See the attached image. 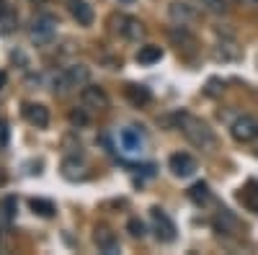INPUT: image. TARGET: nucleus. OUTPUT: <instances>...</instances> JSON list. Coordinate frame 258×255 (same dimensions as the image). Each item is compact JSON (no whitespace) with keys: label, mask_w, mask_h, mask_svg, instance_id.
Listing matches in <instances>:
<instances>
[{"label":"nucleus","mask_w":258,"mask_h":255,"mask_svg":"<svg viewBox=\"0 0 258 255\" xmlns=\"http://www.w3.org/2000/svg\"><path fill=\"white\" fill-rule=\"evenodd\" d=\"M168 165H170V170H173V176H178V178H188V176L197 173V160H194L188 152L170 155Z\"/></svg>","instance_id":"6"},{"label":"nucleus","mask_w":258,"mask_h":255,"mask_svg":"<svg viewBox=\"0 0 258 255\" xmlns=\"http://www.w3.org/2000/svg\"><path fill=\"white\" fill-rule=\"evenodd\" d=\"M16 24H18V16H16V11H8L6 6L0 8V34H8V31H13V29H16Z\"/></svg>","instance_id":"17"},{"label":"nucleus","mask_w":258,"mask_h":255,"mask_svg":"<svg viewBox=\"0 0 258 255\" xmlns=\"http://www.w3.org/2000/svg\"><path fill=\"white\" fill-rule=\"evenodd\" d=\"M121 3H132V0H121Z\"/></svg>","instance_id":"24"},{"label":"nucleus","mask_w":258,"mask_h":255,"mask_svg":"<svg viewBox=\"0 0 258 255\" xmlns=\"http://www.w3.org/2000/svg\"><path fill=\"white\" fill-rule=\"evenodd\" d=\"M129 232H132L135 237H145V224L140 219H129Z\"/></svg>","instance_id":"21"},{"label":"nucleus","mask_w":258,"mask_h":255,"mask_svg":"<svg viewBox=\"0 0 258 255\" xmlns=\"http://www.w3.org/2000/svg\"><path fill=\"white\" fill-rule=\"evenodd\" d=\"M119 144H121V150H124V152L137 155V152H142L145 139H142V134H140L137 129H121V134H119Z\"/></svg>","instance_id":"11"},{"label":"nucleus","mask_w":258,"mask_h":255,"mask_svg":"<svg viewBox=\"0 0 258 255\" xmlns=\"http://www.w3.org/2000/svg\"><path fill=\"white\" fill-rule=\"evenodd\" d=\"M8 137H11V126H8V121L3 119V121H0V147L8 144Z\"/></svg>","instance_id":"22"},{"label":"nucleus","mask_w":258,"mask_h":255,"mask_svg":"<svg viewBox=\"0 0 258 255\" xmlns=\"http://www.w3.org/2000/svg\"><path fill=\"white\" fill-rule=\"evenodd\" d=\"M188 199L197 204V206H202V204H207L209 199H212V194H209V186L204 183V181H199V183H194L191 188H188Z\"/></svg>","instance_id":"15"},{"label":"nucleus","mask_w":258,"mask_h":255,"mask_svg":"<svg viewBox=\"0 0 258 255\" xmlns=\"http://www.w3.org/2000/svg\"><path fill=\"white\" fill-rule=\"evenodd\" d=\"M119 21L124 24V26H119V29H121V34H124L126 39H140V36H142V24H140L137 18H119Z\"/></svg>","instance_id":"16"},{"label":"nucleus","mask_w":258,"mask_h":255,"mask_svg":"<svg viewBox=\"0 0 258 255\" xmlns=\"http://www.w3.org/2000/svg\"><path fill=\"white\" fill-rule=\"evenodd\" d=\"M124 96H126V101L132 103V106H147L150 103V91L145 88V85H126L124 88Z\"/></svg>","instance_id":"12"},{"label":"nucleus","mask_w":258,"mask_h":255,"mask_svg":"<svg viewBox=\"0 0 258 255\" xmlns=\"http://www.w3.org/2000/svg\"><path fill=\"white\" fill-rule=\"evenodd\" d=\"M183 134L197 144V147H212L214 144V137H212V132H209V126L204 124V121H199V119H191V116H183Z\"/></svg>","instance_id":"1"},{"label":"nucleus","mask_w":258,"mask_h":255,"mask_svg":"<svg viewBox=\"0 0 258 255\" xmlns=\"http://www.w3.org/2000/svg\"><path fill=\"white\" fill-rule=\"evenodd\" d=\"M232 137L238 139V142H253L258 139V119L253 116H240L238 121L232 124Z\"/></svg>","instance_id":"5"},{"label":"nucleus","mask_w":258,"mask_h":255,"mask_svg":"<svg viewBox=\"0 0 258 255\" xmlns=\"http://www.w3.org/2000/svg\"><path fill=\"white\" fill-rule=\"evenodd\" d=\"M31 3H47V0H31Z\"/></svg>","instance_id":"23"},{"label":"nucleus","mask_w":258,"mask_h":255,"mask_svg":"<svg viewBox=\"0 0 258 255\" xmlns=\"http://www.w3.org/2000/svg\"><path fill=\"white\" fill-rule=\"evenodd\" d=\"M70 16L78 21L80 26H91V24H93V18H96L93 6H91V3H85V0H70Z\"/></svg>","instance_id":"10"},{"label":"nucleus","mask_w":258,"mask_h":255,"mask_svg":"<svg viewBox=\"0 0 258 255\" xmlns=\"http://www.w3.org/2000/svg\"><path fill=\"white\" fill-rule=\"evenodd\" d=\"M240 201H243L245 209H250V211H255V214H258V183H255V181H250V183L240 191Z\"/></svg>","instance_id":"14"},{"label":"nucleus","mask_w":258,"mask_h":255,"mask_svg":"<svg viewBox=\"0 0 258 255\" xmlns=\"http://www.w3.org/2000/svg\"><path fill=\"white\" fill-rule=\"evenodd\" d=\"M16 209H18L16 196H6V199H3V217H6V219H13V217H16Z\"/></svg>","instance_id":"19"},{"label":"nucleus","mask_w":258,"mask_h":255,"mask_svg":"<svg viewBox=\"0 0 258 255\" xmlns=\"http://www.w3.org/2000/svg\"><path fill=\"white\" fill-rule=\"evenodd\" d=\"M70 124H75V126H85V124H88V116H85L80 109H75V111H70Z\"/></svg>","instance_id":"20"},{"label":"nucleus","mask_w":258,"mask_h":255,"mask_svg":"<svg viewBox=\"0 0 258 255\" xmlns=\"http://www.w3.org/2000/svg\"><path fill=\"white\" fill-rule=\"evenodd\" d=\"M88 80V70L75 65V67H68V70H62L57 77H54V88L57 91H68V88H75V85L85 82Z\"/></svg>","instance_id":"3"},{"label":"nucleus","mask_w":258,"mask_h":255,"mask_svg":"<svg viewBox=\"0 0 258 255\" xmlns=\"http://www.w3.org/2000/svg\"><path fill=\"white\" fill-rule=\"evenodd\" d=\"M253 3H258V0H253Z\"/></svg>","instance_id":"25"},{"label":"nucleus","mask_w":258,"mask_h":255,"mask_svg":"<svg viewBox=\"0 0 258 255\" xmlns=\"http://www.w3.org/2000/svg\"><path fill=\"white\" fill-rule=\"evenodd\" d=\"M137 65H155V62H160L163 59V49L160 47H155V44H147V47H140V52H137Z\"/></svg>","instance_id":"13"},{"label":"nucleus","mask_w":258,"mask_h":255,"mask_svg":"<svg viewBox=\"0 0 258 255\" xmlns=\"http://www.w3.org/2000/svg\"><path fill=\"white\" fill-rule=\"evenodd\" d=\"M31 211L39 217H54V204L47 201V199H31Z\"/></svg>","instance_id":"18"},{"label":"nucleus","mask_w":258,"mask_h":255,"mask_svg":"<svg viewBox=\"0 0 258 255\" xmlns=\"http://www.w3.org/2000/svg\"><path fill=\"white\" fill-rule=\"evenodd\" d=\"M80 98H83V103L88 106V109H98V111L109 109V96H106V91L98 88V85H85Z\"/></svg>","instance_id":"7"},{"label":"nucleus","mask_w":258,"mask_h":255,"mask_svg":"<svg viewBox=\"0 0 258 255\" xmlns=\"http://www.w3.org/2000/svg\"><path fill=\"white\" fill-rule=\"evenodd\" d=\"M24 119L36 129H44L49 126V109L41 103H24Z\"/></svg>","instance_id":"8"},{"label":"nucleus","mask_w":258,"mask_h":255,"mask_svg":"<svg viewBox=\"0 0 258 255\" xmlns=\"http://www.w3.org/2000/svg\"><path fill=\"white\" fill-rule=\"evenodd\" d=\"M93 242H96V245H98V250H101V252H106V255L119 252V240H116V235H114V232H111L109 227H96Z\"/></svg>","instance_id":"9"},{"label":"nucleus","mask_w":258,"mask_h":255,"mask_svg":"<svg viewBox=\"0 0 258 255\" xmlns=\"http://www.w3.org/2000/svg\"><path fill=\"white\" fill-rule=\"evenodd\" d=\"M54 31H57V21L52 16H39L31 24V39L36 41V44H47V41H52Z\"/></svg>","instance_id":"4"},{"label":"nucleus","mask_w":258,"mask_h":255,"mask_svg":"<svg viewBox=\"0 0 258 255\" xmlns=\"http://www.w3.org/2000/svg\"><path fill=\"white\" fill-rule=\"evenodd\" d=\"M150 219H153V227H155V237L160 240V242H173L176 240V224H173V219H170L163 209H150Z\"/></svg>","instance_id":"2"}]
</instances>
